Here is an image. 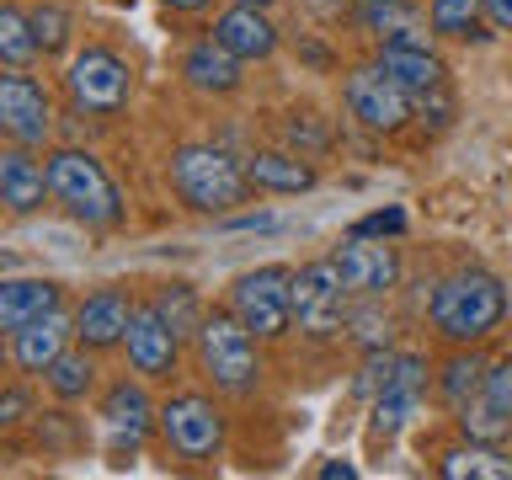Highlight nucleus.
Masks as SVG:
<instances>
[{
    "label": "nucleus",
    "mask_w": 512,
    "mask_h": 480,
    "mask_svg": "<svg viewBox=\"0 0 512 480\" xmlns=\"http://www.w3.org/2000/svg\"><path fill=\"white\" fill-rule=\"evenodd\" d=\"M38 54L43 48H38V38H32V16L22 6H11V0H0V64L27 70Z\"/></svg>",
    "instance_id": "393cba45"
},
{
    "label": "nucleus",
    "mask_w": 512,
    "mask_h": 480,
    "mask_svg": "<svg viewBox=\"0 0 512 480\" xmlns=\"http://www.w3.org/2000/svg\"><path fill=\"white\" fill-rule=\"evenodd\" d=\"M0 203H6V214H38V208L54 203V192H48V166L27 150V144L0 150Z\"/></svg>",
    "instance_id": "dca6fc26"
},
{
    "label": "nucleus",
    "mask_w": 512,
    "mask_h": 480,
    "mask_svg": "<svg viewBox=\"0 0 512 480\" xmlns=\"http://www.w3.org/2000/svg\"><path fill=\"white\" fill-rule=\"evenodd\" d=\"M480 384H486V363L475 358V352H454V358L443 363V374H438V390H443V400L448 406H464L470 395H480Z\"/></svg>",
    "instance_id": "c85d7f7f"
},
{
    "label": "nucleus",
    "mask_w": 512,
    "mask_h": 480,
    "mask_svg": "<svg viewBox=\"0 0 512 480\" xmlns=\"http://www.w3.org/2000/svg\"><path fill=\"white\" fill-rule=\"evenodd\" d=\"M395 230H406V214H400V208H384V214H368L352 235H395Z\"/></svg>",
    "instance_id": "473e14b6"
},
{
    "label": "nucleus",
    "mask_w": 512,
    "mask_h": 480,
    "mask_svg": "<svg viewBox=\"0 0 512 480\" xmlns=\"http://www.w3.org/2000/svg\"><path fill=\"white\" fill-rule=\"evenodd\" d=\"M336 267H342L347 294H363V299H379L400 283V251L368 235H347V246L336 251Z\"/></svg>",
    "instance_id": "4468645a"
},
{
    "label": "nucleus",
    "mask_w": 512,
    "mask_h": 480,
    "mask_svg": "<svg viewBox=\"0 0 512 480\" xmlns=\"http://www.w3.org/2000/svg\"><path fill=\"white\" fill-rule=\"evenodd\" d=\"M160 6H166V11H203L208 0H160Z\"/></svg>",
    "instance_id": "c9c22d12"
},
{
    "label": "nucleus",
    "mask_w": 512,
    "mask_h": 480,
    "mask_svg": "<svg viewBox=\"0 0 512 480\" xmlns=\"http://www.w3.org/2000/svg\"><path fill=\"white\" fill-rule=\"evenodd\" d=\"M171 187L176 198L198 214H230V208L251 203V176L235 155H224L219 144H182L171 155Z\"/></svg>",
    "instance_id": "7ed1b4c3"
},
{
    "label": "nucleus",
    "mask_w": 512,
    "mask_h": 480,
    "mask_svg": "<svg viewBox=\"0 0 512 480\" xmlns=\"http://www.w3.org/2000/svg\"><path fill=\"white\" fill-rule=\"evenodd\" d=\"M480 395L496 400L502 411H512V358H502V363L486 368V384H480Z\"/></svg>",
    "instance_id": "2f4dec72"
},
{
    "label": "nucleus",
    "mask_w": 512,
    "mask_h": 480,
    "mask_svg": "<svg viewBox=\"0 0 512 480\" xmlns=\"http://www.w3.org/2000/svg\"><path fill=\"white\" fill-rule=\"evenodd\" d=\"M27 16H32V38H38L43 59H54V54H64V48H70L75 16L64 11V6H54V0H43V6H38V11H27Z\"/></svg>",
    "instance_id": "c756f323"
},
{
    "label": "nucleus",
    "mask_w": 512,
    "mask_h": 480,
    "mask_svg": "<svg viewBox=\"0 0 512 480\" xmlns=\"http://www.w3.org/2000/svg\"><path fill=\"white\" fill-rule=\"evenodd\" d=\"M230 6H272V0H230Z\"/></svg>",
    "instance_id": "4c0bfd02"
},
{
    "label": "nucleus",
    "mask_w": 512,
    "mask_h": 480,
    "mask_svg": "<svg viewBox=\"0 0 512 480\" xmlns=\"http://www.w3.org/2000/svg\"><path fill=\"white\" fill-rule=\"evenodd\" d=\"M6 363H11V347H0V374H6Z\"/></svg>",
    "instance_id": "58836bf2"
},
{
    "label": "nucleus",
    "mask_w": 512,
    "mask_h": 480,
    "mask_svg": "<svg viewBox=\"0 0 512 480\" xmlns=\"http://www.w3.org/2000/svg\"><path fill=\"white\" fill-rule=\"evenodd\" d=\"M246 176H251L256 192H310L315 187V166L304 155H288V150L246 155Z\"/></svg>",
    "instance_id": "4be33fe9"
},
{
    "label": "nucleus",
    "mask_w": 512,
    "mask_h": 480,
    "mask_svg": "<svg viewBox=\"0 0 512 480\" xmlns=\"http://www.w3.org/2000/svg\"><path fill=\"white\" fill-rule=\"evenodd\" d=\"M294 326L304 336H315V342H326V336L347 326V283H342L336 256L294 272Z\"/></svg>",
    "instance_id": "1a4fd4ad"
},
{
    "label": "nucleus",
    "mask_w": 512,
    "mask_h": 480,
    "mask_svg": "<svg viewBox=\"0 0 512 480\" xmlns=\"http://www.w3.org/2000/svg\"><path fill=\"white\" fill-rule=\"evenodd\" d=\"M123 352H128V368H134L139 379H171L176 374V358H182V336L160 320L155 304H134Z\"/></svg>",
    "instance_id": "ddd939ff"
},
{
    "label": "nucleus",
    "mask_w": 512,
    "mask_h": 480,
    "mask_svg": "<svg viewBox=\"0 0 512 480\" xmlns=\"http://www.w3.org/2000/svg\"><path fill=\"white\" fill-rule=\"evenodd\" d=\"M459 432L475 443H502V438H512V411H502L486 395H470L459 406Z\"/></svg>",
    "instance_id": "a878e982"
},
{
    "label": "nucleus",
    "mask_w": 512,
    "mask_h": 480,
    "mask_svg": "<svg viewBox=\"0 0 512 480\" xmlns=\"http://www.w3.org/2000/svg\"><path fill=\"white\" fill-rule=\"evenodd\" d=\"M48 395L64 400V406H75V400H86L96 390V363H91V347H64L54 363H48Z\"/></svg>",
    "instance_id": "5701e85b"
},
{
    "label": "nucleus",
    "mask_w": 512,
    "mask_h": 480,
    "mask_svg": "<svg viewBox=\"0 0 512 480\" xmlns=\"http://www.w3.org/2000/svg\"><path fill=\"white\" fill-rule=\"evenodd\" d=\"M342 102H347L352 118H358L363 128H374V134H400L406 118H411V96L400 91L379 64H358V70H347Z\"/></svg>",
    "instance_id": "9b49d317"
},
{
    "label": "nucleus",
    "mask_w": 512,
    "mask_h": 480,
    "mask_svg": "<svg viewBox=\"0 0 512 480\" xmlns=\"http://www.w3.org/2000/svg\"><path fill=\"white\" fill-rule=\"evenodd\" d=\"M64 91H70V102L80 112H91V118H112V112L128 107L134 75H128L123 54L91 43V48H80V54L70 59V70H64Z\"/></svg>",
    "instance_id": "0eeeda50"
},
{
    "label": "nucleus",
    "mask_w": 512,
    "mask_h": 480,
    "mask_svg": "<svg viewBox=\"0 0 512 480\" xmlns=\"http://www.w3.org/2000/svg\"><path fill=\"white\" fill-rule=\"evenodd\" d=\"M11 267H16V256H11V251H0V272H11Z\"/></svg>",
    "instance_id": "e433bc0d"
},
{
    "label": "nucleus",
    "mask_w": 512,
    "mask_h": 480,
    "mask_svg": "<svg viewBox=\"0 0 512 480\" xmlns=\"http://www.w3.org/2000/svg\"><path fill=\"white\" fill-rule=\"evenodd\" d=\"M155 310H160V320H166L176 336H182V342H187V336H198L203 315H208L187 283H166V288H160V294H155Z\"/></svg>",
    "instance_id": "cd10ccee"
},
{
    "label": "nucleus",
    "mask_w": 512,
    "mask_h": 480,
    "mask_svg": "<svg viewBox=\"0 0 512 480\" xmlns=\"http://www.w3.org/2000/svg\"><path fill=\"white\" fill-rule=\"evenodd\" d=\"M438 475L443 480H507L512 475V459L496 454V443H464V448H448L438 459Z\"/></svg>",
    "instance_id": "b1692460"
},
{
    "label": "nucleus",
    "mask_w": 512,
    "mask_h": 480,
    "mask_svg": "<svg viewBox=\"0 0 512 480\" xmlns=\"http://www.w3.org/2000/svg\"><path fill=\"white\" fill-rule=\"evenodd\" d=\"M0 208H6V203H0Z\"/></svg>",
    "instance_id": "ea45409f"
},
{
    "label": "nucleus",
    "mask_w": 512,
    "mask_h": 480,
    "mask_svg": "<svg viewBox=\"0 0 512 480\" xmlns=\"http://www.w3.org/2000/svg\"><path fill=\"white\" fill-rule=\"evenodd\" d=\"M230 310L246 320L262 342L288 336V326H294V267L272 262V267L240 272L230 283Z\"/></svg>",
    "instance_id": "423d86ee"
},
{
    "label": "nucleus",
    "mask_w": 512,
    "mask_h": 480,
    "mask_svg": "<svg viewBox=\"0 0 512 480\" xmlns=\"http://www.w3.org/2000/svg\"><path fill=\"white\" fill-rule=\"evenodd\" d=\"M358 470L352 464H342V459H331V464H320V480H352Z\"/></svg>",
    "instance_id": "f704fd0d"
},
{
    "label": "nucleus",
    "mask_w": 512,
    "mask_h": 480,
    "mask_svg": "<svg viewBox=\"0 0 512 480\" xmlns=\"http://www.w3.org/2000/svg\"><path fill=\"white\" fill-rule=\"evenodd\" d=\"M427 315L448 342H480V336H491L507 320V288L496 272L464 267V272H454V278H443L432 288Z\"/></svg>",
    "instance_id": "f03ea898"
},
{
    "label": "nucleus",
    "mask_w": 512,
    "mask_h": 480,
    "mask_svg": "<svg viewBox=\"0 0 512 480\" xmlns=\"http://www.w3.org/2000/svg\"><path fill=\"white\" fill-rule=\"evenodd\" d=\"M48 166V192L70 219L91 224V230H112L123 224V192L107 176V166L91 150H75V144H59V150L43 155Z\"/></svg>",
    "instance_id": "f257e3e1"
},
{
    "label": "nucleus",
    "mask_w": 512,
    "mask_h": 480,
    "mask_svg": "<svg viewBox=\"0 0 512 480\" xmlns=\"http://www.w3.org/2000/svg\"><path fill=\"white\" fill-rule=\"evenodd\" d=\"M64 304L59 278H0V331H22L27 320H38Z\"/></svg>",
    "instance_id": "6ab92c4d"
},
{
    "label": "nucleus",
    "mask_w": 512,
    "mask_h": 480,
    "mask_svg": "<svg viewBox=\"0 0 512 480\" xmlns=\"http://www.w3.org/2000/svg\"><path fill=\"white\" fill-rule=\"evenodd\" d=\"M48 134H54V96H48V86L38 75L0 64V139L38 150Z\"/></svg>",
    "instance_id": "6e6552de"
},
{
    "label": "nucleus",
    "mask_w": 512,
    "mask_h": 480,
    "mask_svg": "<svg viewBox=\"0 0 512 480\" xmlns=\"http://www.w3.org/2000/svg\"><path fill=\"white\" fill-rule=\"evenodd\" d=\"M214 38L230 48L240 64H256V59H272L278 54V27H272L267 6H230L214 22Z\"/></svg>",
    "instance_id": "a211bd4d"
},
{
    "label": "nucleus",
    "mask_w": 512,
    "mask_h": 480,
    "mask_svg": "<svg viewBox=\"0 0 512 480\" xmlns=\"http://www.w3.org/2000/svg\"><path fill=\"white\" fill-rule=\"evenodd\" d=\"M486 22L496 32H512V0H486Z\"/></svg>",
    "instance_id": "72a5a7b5"
},
{
    "label": "nucleus",
    "mask_w": 512,
    "mask_h": 480,
    "mask_svg": "<svg viewBox=\"0 0 512 480\" xmlns=\"http://www.w3.org/2000/svg\"><path fill=\"white\" fill-rule=\"evenodd\" d=\"M70 336H75V315H64V304H59V310L27 320L22 331H11V363L22 368V374H38L43 379L48 363L70 347Z\"/></svg>",
    "instance_id": "f3484780"
},
{
    "label": "nucleus",
    "mask_w": 512,
    "mask_h": 480,
    "mask_svg": "<svg viewBox=\"0 0 512 480\" xmlns=\"http://www.w3.org/2000/svg\"><path fill=\"white\" fill-rule=\"evenodd\" d=\"M486 0H427V27L438 38H480Z\"/></svg>",
    "instance_id": "bb28decb"
},
{
    "label": "nucleus",
    "mask_w": 512,
    "mask_h": 480,
    "mask_svg": "<svg viewBox=\"0 0 512 480\" xmlns=\"http://www.w3.org/2000/svg\"><path fill=\"white\" fill-rule=\"evenodd\" d=\"M198 363L224 395H251L262 384V358H256V331L235 310H208L198 326Z\"/></svg>",
    "instance_id": "20e7f679"
},
{
    "label": "nucleus",
    "mask_w": 512,
    "mask_h": 480,
    "mask_svg": "<svg viewBox=\"0 0 512 480\" xmlns=\"http://www.w3.org/2000/svg\"><path fill=\"white\" fill-rule=\"evenodd\" d=\"M182 75H187L192 91H208V96H230V91H240V80H246L240 75V59L219 38L192 43L182 54Z\"/></svg>",
    "instance_id": "412c9836"
},
{
    "label": "nucleus",
    "mask_w": 512,
    "mask_h": 480,
    "mask_svg": "<svg viewBox=\"0 0 512 480\" xmlns=\"http://www.w3.org/2000/svg\"><path fill=\"white\" fill-rule=\"evenodd\" d=\"M379 70L395 80L406 96H422V91H438L448 86V70L432 48H411V43H379Z\"/></svg>",
    "instance_id": "aec40b11"
},
{
    "label": "nucleus",
    "mask_w": 512,
    "mask_h": 480,
    "mask_svg": "<svg viewBox=\"0 0 512 480\" xmlns=\"http://www.w3.org/2000/svg\"><path fill=\"white\" fill-rule=\"evenodd\" d=\"M155 432H160V443H166L171 459L208 464V459H219V448H224V411L208 395L182 390V395H171L155 406Z\"/></svg>",
    "instance_id": "39448f33"
},
{
    "label": "nucleus",
    "mask_w": 512,
    "mask_h": 480,
    "mask_svg": "<svg viewBox=\"0 0 512 480\" xmlns=\"http://www.w3.org/2000/svg\"><path fill=\"white\" fill-rule=\"evenodd\" d=\"M27 416H38V411H32V390H22V384H6V379H0V432L22 427Z\"/></svg>",
    "instance_id": "7c9ffc66"
},
{
    "label": "nucleus",
    "mask_w": 512,
    "mask_h": 480,
    "mask_svg": "<svg viewBox=\"0 0 512 480\" xmlns=\"http://www.w3.org/2000/svg\"><path fill=\"white\" fill-rule=\"evenodd\" d=\"M96 427H102L107 459H134L144 448V438H150V427H155V406H150V395H144V384L139 379L112 384L102 395V406H96Z\"/></svg>",
    "instance_id": "9d476101"
},
{
    "label": "nucleus",
    "mask_w": 512,
    "mask_h": 480,
    "mask_svg": "<svg viewBox=\"0 0 512 480\" xmlns=\"http://www.w3.org/2000/svg\"><path fill=\"white\" fill-rule=\"evenodd\" d=\"M422 395H427V363L416 352L390 358V368L379 379V400H374V438H395L422 411Z\"/></svg>",
    "instance_id": "f8f14e48"
},
{
    "label": "nucleus",
    "mask_w": 512,
    "mask_h": 480,
    "mask_svg": "<svg viewBox=\"0 0 512 480\" xmlns=\"http://www.w3.org/2000/svg\"><path fill=\"white\" fill-rule=\"evenodd\" d=\"M128 320H134V299H128L123 288H91V294L75 304V342L91 347V352L123 347Z\"/></svg>",
    "instance_id": "2eb2a0df"
}]
</instances>
